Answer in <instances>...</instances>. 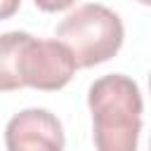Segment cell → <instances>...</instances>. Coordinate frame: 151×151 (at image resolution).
I'll list each match as a JSON object with an SVG mask.
<instances>
[{"label":"cell","mask_w":151,"mask_h":151,"mask_svg":"<svg viewBox=\"0 0 151 151\" xmlns=\"http://www.w3.org/2000/svg\"><path fill=\"white\" fill-rule=\"evenodd\" d=\"M87 106L97 151H137L144 101L132 78L123 73L97 78L90 85Z\"/></svg>","instance_id":"cell-1"},{"label":"cell","mask_w":151,"mask_h":151,"mask_svg":"<svg viewBox=\"0 0 151 151\" xmlns=\"http://www.w3.org/2000/svg\"><path fill=\"white\" fill-rule=\"evenodd\" d=\"M54 35L68 47L76 68H90L118 54L125 28L113 9L99 2H87L68 12L59 21Z\"/></svg>","instance_id":"cell-2"},{"label":"cell","mask_w":151,"mask_h":151,"mask_svg":"<svg viewBox=\"0 0 151 151\" xmlns=\"http://www.w3.org/2000/svg\"><path fill=\"white\" fill-rule=\"evenodd\" d=\"M17 73L21 87L33 90H61L76 73V61L68 47L59 40H38L28 33L19 50Z\"/></svg>","instance_id":"cell-3"},{"label":"cell","mask_w":151,"mask_h":151,"mask_svg":"<svg viewBox=\"0 0 151 151\" xmlns=\"http://www.w3.org/2000/svg\"><path fill=\"white\" fill-rule=\"evenodd\" d=\"M61 120L47 109H24L5 127L7 151H64Z\"/></svg>","instance_id":"cell-4"},{"label":"cell","mask_w":151,"mask_h":151,"mask_svg":"<svg viewBox=\"0 0 151 151\" xmlns=\"http://www.w3.org/2000/svg\"><path fill=\"white\" fill-rule=\"evenodd\" d=\"M26 38H28V33H24V31L0 33V92L21 90L17 61H19V50Z\"/></svg>","instance_id":"cell-5"},{"label":"cell","mask_w":151,"mask_h":151,"mask_svg":"<svg viewBox=\"0 0 151 151\" xmlns=\"http://www.w3.org/2000/svg\"><path fill=\"white\" fill-rule=\"evenodd\" d=\"M33 2L42 12H61V9H68L76 0H33Z\"/></svg>","instance_id":"cell-6"},{"label":"cell","mask_w":151,"mask_h":151,"mask_svg":"<svg viewBox=\"0 0 151 151\" xmlns=\"http://www.w3.org/2000/svg\"><path fill=\"white\" fill-rule=\"evenodd\" d=\"M19 5H21V0H0V21L9 19L12 14H17Z\"/></svg>","instance_id":"cell-7"},{"label":"cell","mask_w":151,"mask_h":151,"mask_svg":"<svg viewBox=\"0 0 151 151\" xmlns=\"http://www.w3.org/2000/svg\"><path fill=\"white\" fill-rule=\"evenodd\" d=\"M139 2H142V5H149V2H151V0H139Z\"/></svg>","instance_id":"cell-8"}]
</instances>
